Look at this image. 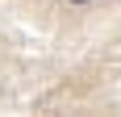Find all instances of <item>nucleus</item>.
<instances>
[{
    "mask_svg": "<svg viewBox=\"0 0 121 117\" xmlns=\"http://www.w3.org/2000/svg\"><path fill=\"white\" fill-rule=\"evenodd\" d=\"M71 4H88V0H71Z\"/></svg>",
    "mask_w": 121,
    "mask_h": 117,
    "instance_id": "obj_1",
    "label": "nucleus"
}]
</instances>
